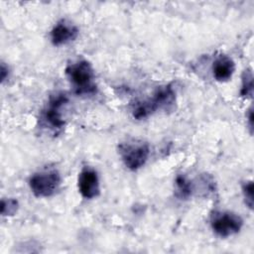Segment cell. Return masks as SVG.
Wrapping results in <instances>:
<instances>
[{"label":"cell","mask_w":254,"mask_h":254,"mask_svg":"<svg viewBox=\"0 0 254 254\" xmlns=\"http://www.w3.org/2000/svg\"><path fill=\"white\" fill-rule=\"evenodd\" d=\"M176 101V93L171 84L158 87L153 96L146 100L137 102L133 108V116L136 119H143L153 114L158 109L171 110Z\"/></svg>","instance_id":"6da1fadb"},{"label":"cell","mask_w":254,"mask_h":254,"mask_svg":"<svg viewBox=\"0 0 254 254\" xmlns=\"http://www.w3.org/2000/svg\"><path fill=\"white\" fill-rule=\"evenodd\" d=\"M65 74L75 93L82 95L96 92L94 70L87 61L79 60L69 64L65 67Z\"/></svg>","instance_id":"7a4b0ae2"},{"label":"cell","mask_w":254,"mask_h":254,"mask_svg":"<svg viewBox=\"0 0 254 254\" xmlns=\"http://www.w3.org/2000/svg\"><path fill=\"white\" fill-rule=\"evenodd\" d=\"M119 154L124 165L131 171L142 168L150 155L148 143L140 140H131L123 142L118 146Z\"/></svg>","instance_id":"3957f363"},{"label":"cell","mask_w":254,"mask_h":254,"mask_svg":"<svg viewBox=\"0 0 254 254\" xmlns=\"http://www.w3.org/2000/svg\"><path fill=\"white\" fill-rule=\"evenodd\" d=\"M61 181V175L57 170H45L34 174L29 180V186L34 195L49 197L57 191Z\"/></svg>","instance_id":"277c9868"},{"label":"cell","mask_w":254,"mask_h":254,"mask_svg":"<svg viewBox=\"0 0 254 254\" xmlns=\"http://www.w3.org/2000/svg\"><path fill=\"white\" fill-rule=\"evenodd\" d=\"M242 226V218L231 211L215 212L211 218V228L220 237L234 235L241 230Z\"/></svg>","instance_id":"5b68a950"},{"label":"cell","mask_w":254,"mask_h":254,"mask_svg":"<svg viewBox=\"0 0 254 254\" xmlns=\"http://www.w3.org/2000/svg\"><path fill=\"white\" fill-rule=\"evenodd\" d=\"M67 101L68 98L64 93H57L50 98L49 103L42 114L43 120L50 128L54 130H61L65 125V122L63 119L62 108L67 103Z\"/></svg>","instance_id":"8992f818"},{"label":"cell","mask_w":254,"mask_h":254,"mask_svg":"<svg viewBox=\"0 0 254 254\" xmlns=\"http://www.w3.org/2000/svg\"><path fill=\"white\" fill-rule=\"evenodd\" d=\"M78 190L82 197L91 199L99 195V179L97 173L90 168H84L78 176Z\"/></svg>","instance_id":"52a82bcc"},{"label":"cell","mask_w":254,"mask_h":254,"mask_svg":"<svg viewBox=\"0 0 254 254\" xmlns=\"http://www.w3.org/2000/svg\"><path fill=\"white\" fill-rule=\"evenodd\" d=\"M78 36V29L63 20L58 22L51 31V41L54 46H62L74 41Z\"/></svg>","instance_id":"ba28073f"},{"label":"cell","mask_w":254,"mask_h":254,"mask_svg":"<svg viewBox=\"0 0 254 254\" xmlns=\"http://www.w3.org/2000/svg\"><path fill=\"white\" fill-rule=\"evenodd\" d=\"M235 69L234 62L231 58L221 55L212 64V73L217 81H227L231 78Z\"/></svg>","instance_id":"9c48e42d"},{"label":"cell","mask_w":254,"mask_h":254,"mask_svg":"<svg viewBox=\"0 0 254 254\" xmlns=\"http://www.w3.org/2000/svg\"><path fill=\"white\" fill-rule=\"evenodd\" d=\"M176 185V194L180 198H188L191 195L193 191V186L190 181H189L185 176H177L175 180Z\"/></svg>","instance_id":"30bf717a"},{"label":"cell","mask_w":254,"mask_h":254,"mask_svg":"<svg viewBox=\"0 0 254 254\" xmlns=\"http://www.w3.org/2000/svg\"><path fill=\"white\" fill-rule=\"evenodd\" d=\"M240 94L244 97H251L253 94V72L251 68H247L243 72Z\"/></svg>","instance_id":"8fae6325"},{"label":"cell","mask_w":254,"mask_h":254,"mask_svg":"<svg viewBox=\"0 0 254 254\" xmlns=\"http://www.w3.org/2000/svg\"><path fill=\"white\" fill-rule=\"evenodd\" d=\"M18 200L15 198H3L1 200V214L3 216L14 215L18 210Z\"/></svg>","instance_id":"7c38bea8"},{"label":"cell","mask_w":254,"mask_h":254,"mask_svg":"<svg viewBox=\"0 0 254 254\" xmlns=\"http://www.w3.org/2000/svg\"><path fill=\"white\" fill-rule=\"evenodd\" d=\"M242 193L244 196L245 204L253 209V183L252 181H247L242 185Z\"/></svg>","instance_id":"4fadbf2b"},{"label":"cell","mask_w":254,"mask_h":254,"mask_svg":"<svg viewBox=\"0 0 254 254\" xmlns=\"http://www.w3.org/2000/svg\"><path fill=\"white\" fill-rule=\"evenodd\" d=\"M0 75H1V81L2 82H4L5 80H6V78L8 77V74H9V68H8V66L4 64V63H2L1 64V68H0Z\"/></svg>","instance_id":"5bb4252c"},{"label":"cell","mask_w":254,"mask_h":254,"mask_svg":"<svg viewBox=\"0 0 254 254\" xmlns=\"http://www.w3.org/2000/svg\"><path fill=\"white\" fill-rule=\"evenodd\" d=\"M248 124H249V128L251 129V134H252V129H253V110H252V108L249 109V113H248Z\"/></svg>","instance_id":"9a60e30c"}]
</instances>
